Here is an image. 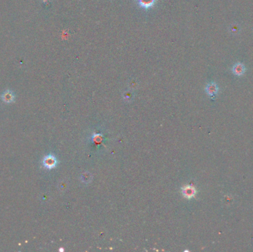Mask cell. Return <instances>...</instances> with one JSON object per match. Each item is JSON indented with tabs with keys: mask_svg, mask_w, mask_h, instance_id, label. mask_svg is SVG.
Returning a JSON list of instances; mask_svg holds the SVG:
<instances>
[{
	"mask_svg": "<svg viewBox=\"0 0 253 252\" xmlns=\"http://www.w3.org/2000/svg\"><path fill=\"white\" fill-rule=\"evenodd\" d=\"M42 164L45 167L46 169L48 170H51V169L55 168L57 165V160L52 155H49L47 156L44 157L43 159Z\"/></svg>",
	"mask_w": 253,
	"mask_h": 252,
	"instance_id": "obj_1",
	"label": "cell"
},
{
	"mask_svg": "<svg viewBox=\"0 0 253 252\" xmlns=\"http://www.w3.org/2000/svg\"><path fill=\"white\" fill-rule=\"evenodd\" d=\"M245 67H244V65H242L241 63H237L236 65H235L232 67V72L235 75H242L245 72Z\"/></svg>",
	"mask_w": 253,
	"mask_h": 252,
	"instance_id": "obj_2",
	"label": "cell"
},
{
	"mask_svg": "<svg viewBox=\"0 0 253 252\" xmlns=\"http://www.w3.org/2000/svg\"><path fill=\"white\" fill-rule=\"evenodd\" d=\"M195 188L192 187V186H187L182 189V193H183L184 196L185 198H192L195 194Z\"/></svg>",
	"mask_w": 253,
	"mask_h": 252,
	"instance_id": "obj_3",
	"label": "cell"
},
{
	"mask_svg": "<svg viewBox=\"0 0 253 252\" xmlns=\"http://www.w3.org/2000/svg\"><path fill=\"white\" fill-rule=\"evenodd\" d=\"M218 91V87L215 83H210L208 84L206 87V92L209 96H214Z\"/></svg>",
	"mask_w": 253,
	"mask_h": 252,
	"instance_id": "obj_4",
	"label": "cell"
},
{
	"mask_svg": "<svg viewBox=\"0 0 253 252\" xmlns=\"http://www.w3.org/2000/svg\"><path fill=\"white\" fill-rule=\"evenodd\" d=\"M155 3H156V0H139V5L145 9L152 8Z\"/></svg>",
	"mask_w": 253,
	"mask_h": 252,
	"instance_id": "obj_5",
	"label": "cell"
},
{
	"mask_svg": "<svg viewBox=\"0 0 253 252\" xmlns=\"http://www.w3.org/2000/svg\"><path fill=\"white\" fill-rule=\"evenodd\" d=\"M2 100L6 103H11L13 101L14 99V96L11 92L10 91H8V92L5 93L4 94L2 95Z\"/></svg>",
	"mask_w": 253,
	"mask_h": 252,
	"instance_id": "obj_6",
	"label": "cell"
},
{
	"mask_svg": "<svg viewBox=\"0 0 253 252\" xmlns=\"http://www.w3.org/2000/svg\"><path fill=\"white\" fill-rule=\"evenodd\" d=\"M132 98H133V95H132V93L131 92H130V91L125 92V94H124V98H125L127 101H132Z\"/></svg>",
	"mask_w": 253,
	"mask_h": 252,
	"instance_id": "obj_7",
	"label": "cell"
},
{
	"mask_svg": "<svg viewBox=\"0 0 253 252\" xmlns=\"http://www.w3.org/2000/svg\"><path fill=\"white\" fill-rule=\"evenodd\" d=\"M88 177H91V175L90 174H88V175H87V173L84 174V175H82V180L84 181V182H90V179H88Z\"/></svg>",
	"mask_w": 253,
	"mask_h": 252,
	"instance_id": "obj_8",
	"label": "cell"
}]
</instances>
